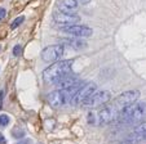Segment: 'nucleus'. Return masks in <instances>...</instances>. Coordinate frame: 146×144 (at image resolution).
Listing matches in <instances>:
<instances>
[{
	"label": "nucleus",
	"instance_id": "obj_12",
	"mask_svg": "<svg viewBox=\"0 0 146 144\" xmlns=\"http://www.w3.org/2000/svg\"><path fill=\"white\" fill-rule=\"evenodd\" d=\"M78 5H79L78 0H57V7L62 12H67V13H74Z\"/></svg>",
	"mask_w": 146,
	"mask_h": 144
},
{
	"label": "nucleus",
	"instance_id": "obj_15",
	"mask_svg": "<svg viewBox=\"0 0 146 144\" xmlns=\"http://www.w3.org/2000/svg\"><path fill=\"white\" fill-rule=\"evenodd\" d=\"M23 21H25V17H23V16H19V17H17V18L14 19L13 22H12L11 28H12V30H16V28L18 27L19 25H22V23H23Z\"/></svg>",
	"mask_w": 146,
	"mask_h": 144
},
{
	"label": "nucleus",
	"instance_id": "obj_17",
	"mask_svg": "<svg viewBox=\"0 0 146 144\" xmlns=\"http://www.w3.org/2000/svg\"><path fill=\"white\" fill-rule=\"evenodd\" d=\"M9 121H11L9 116H7V114H0V128H5L9 124Z\"/></svg>",
	"mask_w": 146,
	"mask_h": 144
},
{
	"label": "nucleus",
	"instance_id": "obj_21",
	"mask_svg": "<svg viewBox=\"0 0 146 144\" xmlns=\"http://www.w3.org/2000/svg\"><path fill=\"white\" fill-rule=\"evenodd\" d=\"M0 144H7L5 138H4V135H3L1 133H0Z\"/></svg>",
	"mask_w": 146,
	"mask_h": 144
},
{
	"label": "nucleus",
	"instance_id": "obj_5",
	"mask_svg": "<svg viewBox=\"0 0 146 144\" xmlns=\"http://www.w3.org/2000/svg\"><path fill=\"white\" fill-rule=\"evenodd\" d=\"M111 99V94L108 90H101V91H94L93 94L89 97L88 99L84 101V103L82 104L83 107L86 108H100V107H104L105 104H108V102Z\"/></svg>",
	"mask_w": 146,
	"mask_h": 144
},
{
	"label": "nucleus",
	"instance_id": "obj_24",
	"mask_svg": "<svg viewBox=\"0 0 146 144\" xmlns=\"http://www.w3.org/2000/svg\"><path fill=\"white\" fill-rule=\"evenodd\" d=\"M89 1H91V0H80V3L82 4H88Z\"/></svg>",
	"mask_w": 146,
	"mask_h": 144
},
{
	"label": "nucleus",
	"instance_id": "obj_11",
	"mask_svg": "<svg viewBox=\"0 0 146 144\" xmlns=\"http://www.w3.org/2000/svg\"><path fill=\"white\" fill-rule=\"evenodd\" d=\"M146 140V133H140V131L133 130L131 134H128L125 138L121 140L120 144H140L141 141Z\"/></svg>",
	"mask_w": 146,
	"mask_h": 144
},
{
	"label": "nucleus",
	"instance_id": "obj_22",
	"mask_svg": "<svg viewBox=\"0 0 146 144\" xmlns=\"http://www.w3.org/2000/svg\"><path fill=\"white\" fill-rule=\"evenodd\" d=\"M3 98H4V91L0 90V108H1V103H3Z\"/></svg>",
	"mask_w": 146,
	"mask_h": 144
},
{
	"label": "nucleus",
	"instance_id": "obj_10",
	"mask_svg": "<svg viewBox=\"0 0 146 144\" xmlns=\"http://www.w3.org/2000/svg\"><path fill=\"white\" fill-rule=\"evenodd\" d=\"M62 31L71 36L75 37H89L92 36L93 31L91 27H87V26H78V25H72V26H66V27H62Z\"/></svg>",
	"mask_w": 146,
	"mask_h": 144
},
{
	"label": "nucleus",
	"instance_id": "obj_23",
	"mask_svg": "<svg viewBox=\"0 0 146 144\" xmlns=\"http://www.w3.org/2000/svg\"><path fill=\"white\" fill-rule=\"evenodd\" d=\"M27 143H30V140H23V141H18V143H16V144H27Z\"/></svg>",
	"mask_w": 146,
	"mask_h": 144
},
{
	"label": "nucleus",
	"instance_id": "obj_2",
	"mask_svg": "<svg viewBox=\"0 0 146 144\" xmlns=\"http://www.w3.org/2000/svg\"><path fill=\"white\" fill-rule=\"evenodd\" d=\"M74 60L66 59V60H58V62L50 64L48 68H45L43 72V80L47 84H57L61 79H64L69 74H71Z\"/></svg>",
	"mask_w": 146,
	"mask_h": 144
},
{
	"label": "nucleus",
	"instance_id": "obj_7",
	"mask_svg": "<svg viewBox=\"0 0 146 144\" xmlns=\"http://www.w3.org/2000/svg\"><path fill=\"white\" fill-rule=\"evenodd\" d=\"M65 53V46L62 44H54V45H49L41 52V59L47 63L56 62V60L61 59V57Z\"/></svg>",
	"mask_w": 146,
	"mask_h": 144
},
{
	"label": "nucleus",
	"instance_id": "obj_8",
	"mask_svg": "<svg viewBox=\"0 0 146 144\" xmlns=\"http://www.w3.org/2000/svg\"><path fill=\"white\" fill-rule=\"evenodd\" d=\"M138 98H140V91H138V90H128V91H124L123 94H120L119 97H116L113 106L115 107L118 111H120L124 107L135 103Z\"/></svg>",
	"mask_w": 146,
	"mask_h": 144
},
{
	"label": "nucleus",
	"instance_id": "obj_14",
	"mask_svg": "<svg viewBox=\"0 0 146 144\" xmlns=\"http://www.w3.org/2000/svg\"><path fill=\"white\" fill-rule=\"evenodd\" d=\"M62 45H67L70 46V48H72V49L75 50H80V49H84L87 46V43L84 40H80V39H62V40H60Z\"/></svg>",
	"mask_w": 146,
	"mask_h": 144
},
{
	"label": "nucleus",
	"instance_id": "obj_9",
	"mask_svg": "<svg viewBox=\"0 0 146 144\" xmlns=\"http://www.w3.org/2000/svg\"><path fill=\"white\" fill-rule=\"evenodd\" d=\"M53 21L61 27H66V26H72L80 21V17L76 16L75 13H67L62 11H54L53 12Z\"/></svg>",
	"mask_w": 146,
	"mask_h": 144
},
{
	"label": "nucleus",
	"instance_id": "obj_18",
	"mask_svg": "<svg viewBox=\"0 0 146 144\" xmlns=\"http://www.w3.org/2000/svg\"><path fill=\"white\" fill-rule=\"evenodd\" d=\"M136 131H140V133H146V121H142V122L137 124L135 128Z\"/></svg>",
	"mask_w": 146,
	"mask_h": 144
},
{
	"label": "nucleus",
	"instance_id": "obj_6",
	"mask_svg": "<svg viewBox=\"0 0 146 144\" xmlns=\"http://www.w3.org/2000/svg\"><path fill=\"white\" fill-rule=\"evenodd\" d=\"M97 89V85L94 82H89V84L83 85L79 90L74 94V97L71 98L70 103H72V106H82L84 103L86 99H88Z\"/></svg>",
	"mask_w": 146,
	"mask_h": 144
},
{
	"label": "nucleus",
	"instance_id": "obj_16",
	"mask_svg": "<svg viewBox=\"0 0 146 144\" xmlns=\"http://www.w3.org/2000/svg\"><path fill=\"white\" fill-rule=\"evenodd\" d=\"M12 135L14 136V138H23V136H25V130H23V129H19L18 126H17V128H14L13 130H12Z\"/></svg>",
	"mask_w": 146,
	"mask_h": 144
},
{
	"label": "nucleus",
	"instance_id": "obj_13",
	"mask_svg": "<svg viewBox=\"0 0 146 144\" xmlns=\"http://www.w3.org/2000/svg\"><path fill=\"white\" fill-rule=\"evenodd\" d=\"M79 82L80 81L76 76L69 74L67 76H65L64 79H61L60 81L57 82V85H58L60 89H69V87H72V86H75V85H78Z\"/></svg>",
	"mask_w": 146,
	"mask_h": 144
},
{
	"label": "nucleus",
	"instance_id": "obj_19",
	"mask_svg": "<svg viewBox=\"0 0 146 144\" xmlns=\"http://www.w3.org/2000/svg\"><path fill=\"white\" fill-rule=\"evenodd\" d=\"M21 52H22V46L21 45H16L13 48V55L14 57H18V55L21 54Z\"/></svg>",
	"mask_w": 146,
	"mask_h": 144
},
{
	"label": "nucleus",
	"instance_id": "obj_20",
	"mask_svg": "<svg viewBox=\"0 0 146 144\" xmlns=\"http://www.w3.org/2000/svg\"><path fill=\"white\" fill-rule=\"evenodd\" d=\"M5 16H7V11L4 8H0V21L5 18Z\"/></svg>",
	"mask_w": 146,
	"mask_h": 144
},
{
	"label": "nucleus",
	"instance_id": "obj_1",
	"mask_svg": "<svg viewBox=\"0 0 146 144\" xmlns=\"http://www.w3.org/2000/svg\"><path fill=\"white\" fill-rule=\"evenodd\" d=\"M146 118V103H132L129 106L121 108L118 112L115 121L116 122H125L131 124V125H137V124L142 122Z\"/></svg>",
	"mask_w": 146,
	"mask_h": 144
},
{
	"label": "nucleus",
	"instance_id": "obj_3",
	"mask_svg": "<svg viewBox=\"0 0 146 144\" xmlns=\"http://www.w3.org/2000/svg\"><path fill=\"white\" fill-rule=\"evenodd\" d=\"M83 86L82 82H79L78 85L69 89H58L56 91H52L48 95V103L53 107V108H60V107H64L65 104L70 103L71 98L74 97V94Z\"/></svg>",
	"mask_w": 146,
	"mask_h": 144
},
{
	"label": "nucleus",
	"instance_id": "obj_4",
	"mask_svg": "<svg viewBox=\"0 0 146 144\" xmlns=\"http://www.w3.org/2000/svg\"><path fill=\"white\" fill-rule=\"evenodd\" d=\"M118 109L114 106H104L97 113H88V122L91 125H106L116 118L118 116Z\"/></svg>",
	"mask_w": 146,
	"mask_h": 144
}]
</instances>
